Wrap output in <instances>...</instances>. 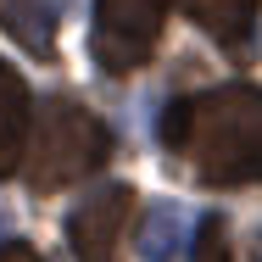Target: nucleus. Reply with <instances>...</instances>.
<instances>
[{
	"instance_id": "7ed1b4c3",
	"label": "nucleus",
	"mask_w": 262,
	"mask_h": 262,
	"mask_svg": "<svg viewBox=\"0 0 262 262\" xmlns=\"http://www.w3.org/2000/svg\"><path fill=\"white\" fill-rule=\"evenodd\" d=\"M167 11H173V0H95V28H90L95 67L112 78L140 73L157 56Z\"/></svg>"
},
{
	"instance_id": "f03ea898",
	"label": "nucleus",
	"mask_w": 262,
	"mask_h": 262,
	"mask_svg": "<svg viewBox=\"0 0 262 262\" xmlns=\"http://www.w3.org/2000/svg\"><path fill=\"white\" fill-rule=\"evenodd\" d=\"M106 162H112V128H106L90 106H78L73 95L39 101L34 134H28V162H23V173H28V184H34L39 195L101 173Z\"/></svg>"
},
{
	"instance_id": "423d86ee",
	"label": "nucleus",
	"mask_w": 262,
	"mask_h": 262,
	"mask_svg": "<svg viewBox=\"0 0 262 262\" xmlns=\"http://www.w3.org/2000/svg\"><path fill=\"white\" fill-rule=\"evenodd\" d=\"M34 95L11 61H0V179H17L28 162V134H34Z\"/></svg>"
},
{
	"instance_id": "0eeeda50",
	"label": "nucleus",
	"mask_w": 262,
	"mask_h": 262,
	"mask_svg": "<svg viewBox=\"0 0 262 262\" xmlns=\"http://www.w3.org/2000/svg\"><path fill=\"white\" fill-rule=\"evenodd\" d=\"M179 240H184V212L173 201H151L140 212V257L145 262H173Z\"/></svg>"
},
{
	"instance_id": "20e7f679",
	"label": "nucleus",
	"mask_w": 262,
	"mask_h": 262,
	"mask_svg": "<svg viewBox=\"0 0 262 262\" xmlns=\"http://www.w3.org/2000/svg\"><path fill=\"white\" fill-rule=\"evenodd\" d=\"M128 223H134V190L128 184H101L95 195H84L67 217L73 262H123Z\"/></svg>"
},
{
	"instance_id": "6e6552de",
	"label": "nucleus",
	"mask_w": 262,
	"mask_h": 262,
	"mask_svg": "<svg viewBox=\"0 0 262 262\" xmlns=\"http://www.w3.org/2000/svg\"><path fill=\"white\" fill-rule=\"evenodd\" d=\"M195 262H234V246H229V223L212 212L201 217V229H195Z\"/></svg>"
},
{
	"instance_id": "1a4fd4ad",
	"label": "nucleus",
	"mask_w": 262,
	"mask_h": 262,
	"mask_svg": "<svg viewBox=\"0 0 262 262\" xmlns=\"http://www.w3.org/2000/svg\"><path fill=\"white\" fill-rule=\"evenodd\" d=\"M0 262H39V257H34V246L11 240V246H0Z\"/></svg>"
},
{
	"instance_id": "f257e3e1",
	"label": "nucleus",
	"mask_w": 262,
	"mask_h": 262,
	"mask_svg": "<svg viewBox=\"0 0 262 262\" xmlns=\"http://www.w3.org/2000/svg\"><path fill=\"white\" fill-rule=\"evenodd\" d=\"M162 145L190 167L195 184L240 190L262 184V90L217 84L162 112Z\"/></svg>"
},
{
	"instance_id": "39448f33",
	"label": "nucleus",
	"mask_w": 262,
	"mask_h": 262,
	"mask_svg": "<svg viewBox=\"0 0 262 262\" xmlns=\"http://www.w3.org/2000/svg\"><path fill=\"white\" fill-rule=\"evenodd\" d=\"M190 17H195V28L223 56H234V61H251L257 56L262 0H190Z\"/></svg>"
}]
</instances>
